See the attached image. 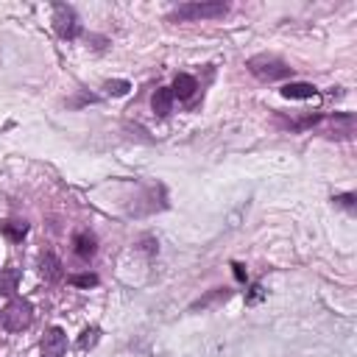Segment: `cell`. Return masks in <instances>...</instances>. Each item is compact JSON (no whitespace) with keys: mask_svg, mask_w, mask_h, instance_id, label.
Segmentation results:
<instances>
[{"mask_svg":"<svg viewBox=\"0 0 357 357\" xmlns=\"http://www.w3.org/2000/svg\"><path fill=\"white\" fill-rule=\"evenodd\" d=\"M231 268H234V276H237V279L243 282V279H245V271H243V265H237V262H234Z\"/></svg>","mask_w":357,"mask_h":357,"instance_id":"d6986e66","label":"cell"},{"mask_svg":"<svg viewBox=\"0 0 357 357\" xmlns=\"http://www.w3.org/2000/svg\"><path fill=\"white\" fill-rule=\"evenodd\" d=\"M195 89H198V81L192 78V75H187V73H178L176 75V81H173V98H181V100H190L192 95H195Z\"/></svg>","mask_w":357,"mask_h":357,"instance_id":"ba28073f","label":"cell"},{"mask_svg":"<svg viewBox=\"0 0 357 357\" xmlns=\"http://www.w3.org/2000/svg\"><path fill=\"white\" fill-rule=\"evenodd\" d=\"M31 321H33V307L28 301H22V298L8 301L3 307V312H0V324L8 332H22V329L31 326Z\"/></svg>","mask_w":357,"mask_h":357,"instance_id":"3957f363","label":"cell"},{"mask_svg":"<svg viewBox=\"0 0 357 357\" xmlns=\"http://www.w3.org/2000/svg\"><path fill=\"white\" fill-rule=\"evenodd\" d=\"M98 337H100V329L98 326H86L84 332H81V337H78V349H92L95 343H98Z\"/></svg>","mask_w":357,"mask_h":357,"instance_id":"7c38bea8","label":"cell"},{"mask_svg":"<svg viewBox=\"0 0 357 357\" xmlns=\"http://www.w3.org/2000/svg\"><path fill=\"white\" fill-rule=\"evenodd\" d=\"M64 351H67L64 329H59V326L47 329V335L42 337V357H64Z\"/></svg>","mask_w":357,"mask_h":357,"instance_id":"5b68a950","label":"cell"},{"mask_svg":"<svg viewBox=\"0 0 357 357\" xmlns=\"http://www.w3.org/2000/svg\"><path fill=\"white\" fill-rule=\"evenodd\" d=\"M245 67H248V73L254 75V78H259V81H282V78H287V75H293V67H287L279 56H271V53H259V56H251L248 61H245Z\"/></svg>","mask_w":357,"mask_h":357,"instance_id":"6da1fadb","label":"cell"},{"mask_svg":"<svg viewBox=\"0 0 357 357\" xmlns=\"http://www.w3.org/2000/svg\"><path fill=\"white\" fill-rule=\"evenodd\" d=\"M42 273H47L50 279H56V276H59V262H56L53 257H45V259H42Z\"/></svg>","mask_w":357,"mask_h":357,"instance_id":"2e32d148","label":"cell"},{"mask_svg":"<svg viewBox=\"0 0 357 357\" xmlns=\"http://www.w3.org/2000/svg\"><path fill=\"white\" fill-rule=\"evenodd\" d=\"M229 11L226 3H181L170 11V22H198V20H218Z\"/></svg>","mask_w":357,"mask_h":357,"instance_id":"7a4b0ae2","label":"cell"},{"mask_svg":"<svg viewBox=\"0 0 357 357\" xmlns=\"http://www.w3.org/2000/svg\"><path fill=\"white\" fill-rule=\"evenodd\" d=\"M153 112L159 114V117H167L170 114V109H173V92L167 89V86H162V89H156V95H153Z\"/></svg>","mask_w":357,"mask_h":357,"instance_id":"30bf717a","label":"cell"},{"mask_svg":"<svg viewBox=\"0 0 357 357\" xmlns=\"http://www.w3.org/2000/svg\"><path fill=\"white\" fill-rule=\"evenodd\" d=\"M53 25L59 31L61 39H75L81 25H78V14L73 6H64V3H56L53 6Z\"/></svg>","mask_w":357,"mask_h":357,"instance_id":"277c9868","label":"cell"},{"mask_svg":"<svg viewBox=\"0 0 357 357\" xmlns=\"http://www.w3.org/2000/svg\"><path fill=\"white\" fill-rule=\"evenodd\" d=\"M73 245H75V254H78L81 259H89V257L98 251V240H95V234H89V231H75Z\"/></svg>","mask_w":357,"mask_h":357,"instance_id":"9c48e42d","label":"cell"},{"mask_svg":"<svg viewBox=\"0 0 357 357\" xmlns=\"http://www.w3.org/2000/svg\"><path fill=\"white\" fill-rule=\"evenodd\" d=\"M70 282L81 284V287H92V284H98V276L95 273H81V276H70Z\"/></svg>","mask_w":357,"mask_h":357,"instance_id":"e0dca14e","label":"cell"},{"mask_svg":"<svg viewBox=\"0 0 357 357\" xmlns=\"http://www.w3.org/2000/svg\"><path fill=\"white\" fill-rule=\"evenodd\" d=\"M128 89H131L128 81H109V84H106V92H109V95H126Z\"/></svg>","mask_w":357,"mask_h":357,"instance_id":"9a60e30c","label":"cell"},{"mask_svg":"<svg viewBox=\"0 0 357 357\" xmlns=\"http://www.w3.org/2000/svg\"><path fill=\"white\" fill-rule=\"evenodd\" d=\"M25 229H28L25 223H6V226H3V231H6V234H8L11 240H22Z\"/></svg>","mask_w":357,"mask_h":357,"instance_id":"5bb4252c","label":"cell"},{"mask_svg":"<svg viewBox=\"0 0 357 357\" xmlns=\"http://www.w3.org/2000/svg\"><path fill=\"white\" fill-rule=\"evenodd\" d=\"M226 298H229V290H226V287H215L212 293H206L204 298H198L190 310H192V312H195V310H206L209 304H215V301H226Z\"/></svg>","mask_w":357,"mask_h":357,"instance_id":"8fae6325","label":"cell"},{"mask_svg":"<svg viewBox=\"0 0 357 357\" xmlns=\"http://www.w3.org/2000/svg\"><path fill=\"white\" fill-rule=\"evenodd\" d=\"M326 134H329V137H343V139H349V137L354 134V114H349V112L335 114V117L329 120Z\"/></svg>","mask_w":357,"mask_h":357,"instance_id":"52a82bcc","label":"cell"},{"mask_svg":"<svg viewBox=\"0 0 357 357\" xmlns=\"http://www.w3.org/2000/svg\"><path fill=\"white\" fill-rule=\"evenodd\" d=\"M17 279H20L17 271H6V273H0V293H14Z\"/></svg>","mask_w":357,"mask_h":357,"instance_id":"4fadbf2b","label":"cell"},{"mask_svg":"<svg viewBox=\"0 0 357 357\" xmlns=\"http://www.w3.org/2000/svg\"><path fill=\"white\" fill-rule=\"evenodd\" d=\"M279 92H282V98H290V100H312V98H318V89L312 84H304V81H290Z\"/></svg>","mask_w":357,"mask_h":357,"instance_id":"8992f818","label":"cell"},{"mask_svg":"<svg viewBox=\"0 0 357 357\" xmlns=\"http://www.w3.org/2000/svg\"><path fill=\"white\" fill-rule=\"evenodd\" d=\"M335 204H337V206H343V209H349V212H354V192L335 195Z\"/></svg>","mask_w":357,"mask_h":357,"instance_id":"ac0fdd59","label":"cell"}]
</instances>
